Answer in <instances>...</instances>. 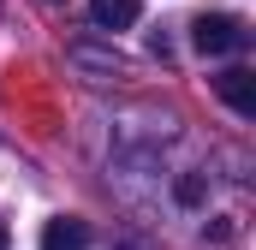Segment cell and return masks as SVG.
Segmentation results:
<instances>
[{"mask_svg":"<svg viewBox=\"0 0 256 250\" xmlns=\"http://www.w3.org/2000/svg\"><path fill=\"white\" fill-rule=\"evenodd\" d=\"M244 42H250V24L232 18V12H196V18H191V48H196V54H208V60L238 54Z\"/></svg>","mask_w":256,"mask_h":250,"instance_id":"6da1fadb","label":"cell"},{"mask_svg":"<svg viewBox=\"0 0 256 250\" xmlns=\"http://www.w3.org/2000/svg\"><path fill=\"white\" fill-rule=\"evenodd\" d=\"M214 96H220L238 120H256V72L250 66H226V72L214 78Z\"/></svg>","mask_w":256,"mask_h":250,"instance_id":"7a4b0ae2","label":"cell"},{"mask_svg":"<svg viewBox=\"0 0 256 250\" xmlns=\"http://www.w3.org/2000/svg\"><path fill=\"white\" fill-rule=\"evenodd\" d=\"M42 250H90V220L78 214H54L42 226Z\"/></svg>","mask_w":256,"mask_h":250,"instance_id":"3957f363","label":"cell"},{"mask_svg":"<svg viewBox=\"0 0 256 250\" xmlns=\"http://www.w3.org/2000/svg\"><path fill=\"white\" fill-rule=\"evenodd\" d=\"M137 12H143V0H90L96 30H131V24H137Z\"/></svg>","mask_w":256,"mask_h":250,"instance_id":"277c9868","label":"cell"},{"mask_svg":"<svg viewBox=\"0 0 256 250\" xmlns=\"http://www.w3.org/2000/svg\"><path fill=\"white\" fill-rule=\"evenodd\" d=\"M0 250H12V232H6V220H0Z\"/></svg>","mask_w":256,"mask_h":250,"instance_id":"5b68a950","label":"cell"}]
</instances>
